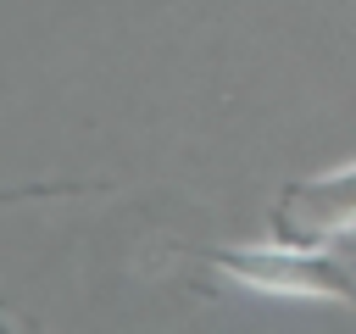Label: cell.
Listing matches in <instances>:
<instances>
[{
  "label": "cell",
  "mask_w": 356,
  "mask_h": 334,
  "mask_svg": "<svg viewBox=\"0 0 356 334\" xmlns=\"http://www.w3.org/2000/svg\"><path fill=\"white\" fill-rule=\"evenodd\" d=\"M172 262H195L206 273H222L256 295H306V301H339L356 312V239H317V245H167Z\"/></svg>",
  "instance_id": "obj_1"
},
{
  "label": "cell",
  "mask_w": 356,
  "mask_h": 334,
  "mask_svg": "<svg viewBox=\"0 0 356 334\" xmlns=\"http://www.w3.org/2000/svg\"><path fill=\"white\" fill-rule=\"evenodd\" d=\"M267 234L284 245H317L356 234V167L317 173V178H289L273 200Z\"/></svg>",
  "instance_id": "obj_2"
}]
</instances>
